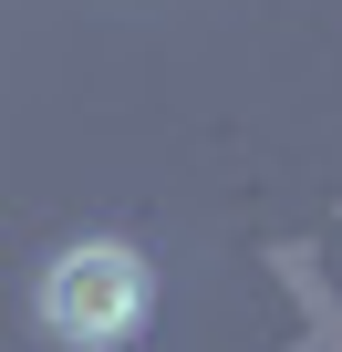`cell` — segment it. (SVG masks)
Instances as JSON below:
<instances>
[{
	"label": "cell",
	"instance_id": "1",
	"mask_svg": "<svg viewBox=\"0 0 342 352\" xmlns=\"http://www.w3.org/2000/svg\"><path fill=\"white\" fill-rule=\"evenodd\" d=\"M145 311H156V280H145V259H135L125 239H73V249L42 270V331L73 342V352L135 342Z\"/></svg>",
	"mask_w": 342,
	"mask_h": 352
}]
</instances>
